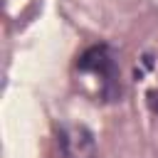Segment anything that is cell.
I'll return each instance as SVG.
<instances>
[{
	"instance_id": "6da1fadb",
	"label": "cell",
	"mask_w": 158,
	"mask_h": 158,
	"mask_svg": "<svg viewBox=\"0 0 158 158\" xmlns=\"http://www.w3.org/2000/svg\"><path fill=\"white\" fill-rule=\"evenodd\" d=\"M77 74L91 77L99 84V101H118L121 99V77H118V62L111 44L99 42L86 47L74 64Z\"/></svg>"
},
{
	"instance_id": "7a4b0ae2",
	"label": "cell",
	"mask_w": 158,
	"mask_h": 158,
	"mask_svg": "<svg viewBox=\"0 0 158 158\" xmlns=\"http://www.w3.org/2000/svg\"><path fill=\"white\" fill-rule=\"evenodd\" d=\"M62 158H96V138L81 123H64L57 128Z\"/></svg>"
},
{
	"instance_id": "3957f363",
	"label": "cell",
	"mask_w": 158,
	"mask_h": 158,
	"mask_svg": "<svg viewBox=\"0 0 158 158\" xmlns=\"http://www.w3.org/2000/svg\"><path fill=\"white\" fill-rule=\"evenodd\" d=\"M146 99H148L151 111H153V114H158V91H156V89H151V91L146 94Z\"/></svg>"
}]
</instances>
